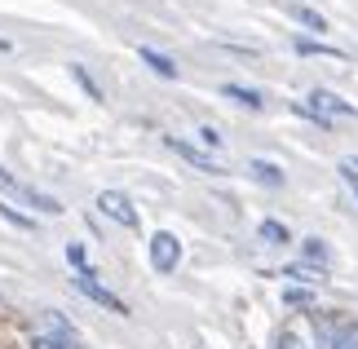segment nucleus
<instances>
[{
    "mask_svg": "<svg viewBox=\"0 0 358 349\" xmlns=\"http://www.w3.org/2000/svg\"><path fill=\"white\" fill-rule=\"evenodd\" d=\"M0 217L9 221V226H18V230H36V217H27V213H18L9 199H0Z\"/></svg>",
    "mask_w": 358,
    "mask_h": 349,
    "instance_id": "obj_20",
    "label": "nucleus"
},
{
    "mask_svg": "<svg viewBox=\"0 0 358 349\" xmlns=\"http://www.w3.org/2000/svg\"><path fill=\"white\" fill-rule=\"evenodd\" d=\"M274 349H306V341H301L296 332H279V341H274Z\"/></svg>",
    "mask_w": 358,
    "mask_h": 349,
    "instance_id": "obj_23",
    "label": "nucleus"
},
{
    "mask_svg": "<svg viewBox=\"0 0 358 349\" xmlns=\"http://www.w3.org/2000/svg\"><path fill=\"white\" fill-rule=\"evenodd\" d=\"M222 97L226 102H239L243 111H266V93L252 89V85H222Z\"/></svg>",
    "mask_w": 358,
    "mask_h": 349,
    "instance_id": "obj_11",
    "label": "nucleus"
},
{
    "mask_svg": "<svg viewBox=\"0 0 358 349\" xmlns=\"http://www.w3.org/2000/svg\"><path fill=\"white\" fill-rule=\"evenodd\" d=\"M306 102L319 111L323 120H332V124H336V120H358V106H354V102H345V97L332 93V89H314Z\"/></svg>",
    "mask_w": 358,
    "mask_h": 349,
    "instance_id": "obj_8",
    "label": "nucleus"
},
{
    "mask_svg": "<svg viewBox=\"0 0 358 349\" xmlns=\"http://www.w3.org/2000/svg\"><path fill=\"white\" fill-rule=\"evenodd\" d=\"M0 190L9 194V199H18L22 208H36V213H45V217H62V204L53 199V194L45 190H36V186H27V181H18L5 164H0Z\"/></svg>",
    "mask_w": 358,
    "mask_h": 349,
    "instance_id": "obj_3",
    "label": "nucleus"
},
{
    "mask_svg": "<svg viewBox=\"0 0 358 349\" xmlns=\"http://www.w3.org/2000/svg\"><path fill=\"white\" fill-rule=\"evenodd\" d=\"M248 177L261 181V186H270V190H283L287 186V173L274 159H248Z\"/></svg>",
    "mask_w": 358,
    "mask_h": 349,
    "instance_id": "obj_10",
    "label": "nucleus"
},
{
    "mask_svg": "<svg viewBox=\"0 0 358 349\" xmlns=\"http://www.w3.org/2000/svg\"><path fill=\"white\" fill-rule=\"evenodd\" d=\"M301 261L314 265V270H327V265H332V248H327L319 234H310V239H301Z\"/></svg>",
    "mask_w": 358,
    "mask_h": 349,
    "instance_id": "obj_12",
    "label": "nucleus"
},
{
    "mask_svg": "<svg viewBox=\"0 0 358 349\" xmlns=\"http://www.w3.org/2000/svg\"><path fill=\"white\" fill-rule=\"evenodd\" d=\"M71 287L80 292V297H89L93 305H102V310H111V314H120V318H129L133 310H129V301L124 297H115L106 283H98V270H80V274H71Z\"/></svg>",
    "mask_w": 358,
    "mask_h": 349,
    "instance_id": "obj_4",
    "label": "nucleus"
},
{
    "mask_svg": "<svg viewBox=\"0 0 358 349\" xmlns=\"http://www.w3.org/2000/svg\"><path fill=\"white\" fill-rule=\"evenodd\" d=\"M292 18L306 27V31H314V36H323V31H327V18H323L319 9H310V5H292Z\"/></svg>",
    "mask_w": 358,
    "mask_h": 349,
    "instance_id": "obj_17",
    "label": "nucleus"
},
{
    "mask_svg": "<svg viewBox=\"0 0 358 349\" xmlns=\"http://www.w3.org/2000/svg\"><path fill=\"white\" fill-rule=\"evenodd\" d=\"M257 239H261V243H270V248H283V243H292V230H287L283 221L266 217V221L257 226Z\"/></svg>",
    "mask_w": 358,
    "mask_h": 349,
    "instance_id": "obj_14",
    "label": "nucleus"
},
{
    "mask_svg": "<svg viewBox=\"0 0 358 349\" xmlns=\"http://www.w3.org/2000/svg\"><path fill=\"white\" fill-rule=\"evenodd\" d=\"M146 261L155 274H177V265H182V239L173 230H155L146 243Z\"/></svg>",
    "mask_w": 358,
    "mask_h": 349,
    "instance_id": "obj_5",
    "label": "nucleus"
},
{
    "mask_svg": "<svg viewBox=\"0 0 358 349\" xmlns=\"http://www.w3.org/2000/svg\"><path fill=\"white\" fill-rule=\"evenodd\" d=\"M283 305H292V310H314V292L292 283V287H283Z\"/></svg>",
    "mask_w": 358,
    "mask_h": 349,
    "instance_id": "obj_18",
    "label": "nucleus"
},
{
    "mask_svg": "<svg viewBox=\"0 0 358 349\" xmlns=\"http://www.w3.org/2000/svg\"><path fill=\"white\" fill-rule=\"evenodd\" d=\"M292 49L301 53V58H345L336 45H323V40H310V36H296L292 40Z\"/></svg>",
    "mask_w": 358,
    "mask_h": 349,
    "instance_id": "obj_13",
    "label": "nucleus"
},
{
    "mask_svg": "<svg viewBox=\"0 0 358 349\" xmlns=\"http://www.w3.org/2000/svg\"><path fill=\"white\" fill-rule=\"evenodd\" d=\"M27 349H85L76 323H66L62 310H45L40 314V327L27 332Z\"/></svg>",
    "mask_w": 358,
    "mask_h": 349,
    "instance_id": "obj_2",
    "label": "nucleus"
},
{
    "mask_svg": "<svg viewBox=\"0 0 358 349\" xmlns=\"http://www.w3.org/2000/svg\"><path fill=\"white\" fill-rule=\"evenodd\" d=\"M164 146H169L177 159H186L195 173H203V177H226L222 159H217V155H208V150H203V146H195V142H186V137H164Z\"/></svg>",
    "mask_w": 358,
    "mask_h": 349,
    "instance_id": "obj_7",
    "label": "nucleus"
},
{
    "mask_svg": "<svg viewBox=\"0 0 358 349\" xmlns=\"http://www.w3.org/2000/svg\"><path fill=\"white\" fill-rule=\"evenodd\" d=\"M341 181H345V186H350V194L358 199V164H354V159H345V164H341Z\"/></svg>",
    "mask_w": 358,
    "mask_h": 349,
    "instance_id": "obj_22",
    "label": "nucleus"
},
{
    "mask_svg": "<svg viewBox=\"0 0 358 349\" xmlns=\"http://www.w3.org/2000/svg\"><path fill=\"white\" fill-rule=\"evenodd\" d=\"M310 327H314V345L319 349H358V318L341 314V310H310Z\"/></svg>",
    "mask_w": 358,
    "mask_h": 349,
    "instance_id": "obj_1",
    "label": "nucleus"
},
{
    "mask_svg": "<svg viewBox=\"0 0 358 349\" xmlns=\"http://www.w3.org/2000/svg\"><path fill=\"white\" fill-rule=\"evenodd\" d=\"M98 213L106 221H115V226H124V230H142V213H137V204L124 190H102L98 194Z\"/></svg>",
    "mask_w": 358,
    "mask_h": 349,
    "instance_id": "obj_6",
    "label": "nucleus"
},
{
    "mask_svg": "<svg viewBox=\"0 0 358 349\" xmlns=\"http://www.w3.org/2000/svg\"><path fill=\"white\" fill-rule=\"evenodd\" d=\"M137 58H142V66H150L159 80H177V76H182V66H177L169 53H159V49H150V45H137Z\"/></svg>",
    "mask_w": 358,
    "mask_h": 349,
    "instance_id": "obj_9",
    "label": "nucleus"
},
{
    "mask_svg": "<svg viewBox=\"0 0 358 349\" xmlns=\"http://www.w3.org/2000/svg\"><path fill=\"white\" fill-rule=\"evenodd\" d=\"M71 80H76L80 89H85V97H89V102H106V93H102V85H98V80L89 76V66H80V62H71Z\"/></svg>",
    "mask_w": 358,
    "mask_h": 349,
    "instance_id": "obj_16",
    "label": "nucleus"
},
{
    "mask_svg": "<svg viewBox=\"0 0 358 349\" xmlns=\"http://www.w3.org/2000/svg\"><path fill=\"white\" fill-rule=\"evenodd\" d=\"M0 53H9V40H0Z\"/></svg>",
    "mask_w": 358,
    "mask_h": 349,
    "instance_id": "obj_24",
    "label": "nucleus"
},
{
    "mask_svg": "<svg viewBox=\"0 0 358 349\" xmlns=\"http://www.w3.org/2000/svg\"><path fill=\"white\" fill-rule=\"evenodd\" d=\"M62 257H66V265H71L76 274H80V270H93V265H89V252H85V243H66V248H62Z\"/></svg>",
    "mask_w": 358,
    "mask_h": 349,
    "instance_id": "obj_21",
    "label": "nucleus"
},
{
    "mask_svg": "<svg viewBox=\"0 0 358 349\" xmlns=\"http://www.w3.org/2000/svg\"><path fill=\"white\" fill-rule=\"evenodd\" d=\"M323 274H327V270H314V265H306V261H296V265H283V270H279V278H292V283H301V287H314V283H323Z\"/></svg>",
    "mask_w": 358,
    "mask_h": 349,
    "instance_id": "obj_15",
    "label": "nucleus"
},
{
    "mask_svg": "<svg viewBox=\"0 0 358 349\" xmlns=\"http://www.w3.org/2000/svg\"><path fill=\"white\" fill-rule=\"evenodd\" d=\"M195 146H203L213 155V150H222L226 146V137H222V129H213V124H199V133H195Z\"/></svg>",
    "mask_w": 358,
    "mask_h": 349,
    "instance_id": "obj_19",
    "label": "nucleus"
}]
</instances>
